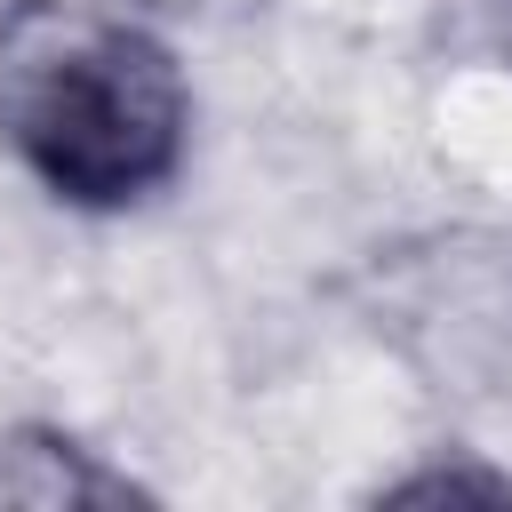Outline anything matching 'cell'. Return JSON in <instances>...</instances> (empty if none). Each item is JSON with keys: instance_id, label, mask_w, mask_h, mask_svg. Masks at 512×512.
Masks as SVG:
<instances>
[{"instance_id": "6da1fadb", "label": "cell", "mask_w": 512, "mask_h": 512, "mask_svg": "<svg viewBox=\"0 0 512 512\" xmlns=\"http://www.w3.org/2000/svg\"><path fill=\"white\" fill-rule=\"evenodd\" d=\"M0 136L56 200L120 208L184 152L176 56L96 0H16L0 16Z\"/></svg>"}, {"instance_id": "7a4b0ae2", "label": "cell", "mask_w": 512, "mask_h": 512, "mask_svg": "<svg viewBox=\"0 0 512 512\" xmlns=\"http://www.w3.org/2000/svg\"><path fill=\"white\" fill-rule=\"evenodd\" d=\"M128 488L96 472L56 432H0V504H120Z\"/></svg>"}]
</instances>
